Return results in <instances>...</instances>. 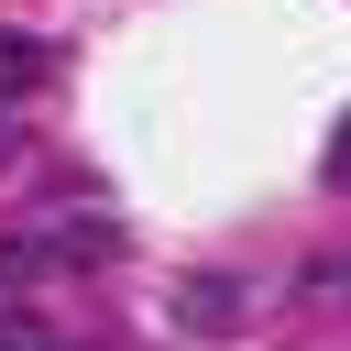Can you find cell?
Masks as SVG:
<instances>
[{
    "mask_svg": "<svg viewBox=\"0 0 351 351\" xmlns=\"http://www.w3.org/2000/svg\"><path fill=\"white\" fill-rule=\"evenodd\" d=\"M44 77H55V44H44V33H11V22H0V110H11V99H33Z\"/></svg>",
    "mask_w": 351,
    "mask_h": 351,
    "instance_id": "1",
    "label": "cell"
},
{
    "mask_svg": "<svg viewBox=\"0 0 351 351\" xmlns=\"http://www.w3.org/2000/svg\"><path fill=\"white\" fill-rule=\"evenodd\" d=\"M44 252H55V263H110V252H121V230H110V219H66Z\"/></svg>",
    "mask_w": 351,
    "mask_h": 351,
    "instance_id": "2",
    "label": "cell"
},
{
    "mask_svg": "<svg viewBox=\"0 0 351 351\" xmlns=\"http://www.w3.org/2000/svg\"><path fill=\"white\" fill-rule=\"evenodd\" d=\"M230 307H241V296H230L219 274H197V285L176 296V318H186V329H230Z\"/></svg>",
    "mask_w": 351,
    "mask_h": 351,
    "instance_id": "3",
    "label": "cell"
},
{
    "mask_svg": "<svg viewBox=\"0 0 351 351\" xmlns=\"http://www.w3.org/2000/svg\"><path fill=\"white\" fill-rule=\"evenodd\" d=\"M0 351H55V329L44 318H0Z\"/></svg>",
    "mask_w": 351,
    "mask_h": 351,
    "instance_id": "4",
    "label": "cell"
},
{
    "mask_svg": "<svg viewBox=\"0 0 351 351\" xmlns=\"http://www.w3.org/2000/svg\"><path fill=\"white\" fill-rule=\"evenodd\" d=\"M329 186H351V110H340V132H329Z\"/></svg>",
    "mask_w": 351,
    "mask_h": 351,
    "instance_id": "5",
    "label": "cell"
}]
</instances>
